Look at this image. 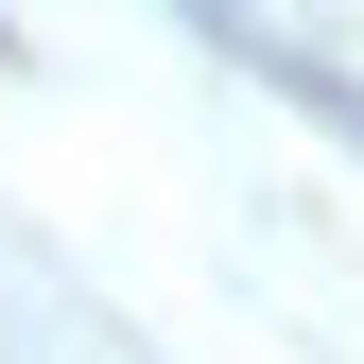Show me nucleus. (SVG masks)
<instances>
[{
    "label": "nucleus",
    "instance_id": "nucleus-1",
    "mask_svg": "<svg viewBox=\"0 0 364 364\" xmlns=\"http://www.w3.org/2000/svg\"><path fill=\"white\" fill-rule=\"evenodd\" d=\"M0 53H18V18H0Z\"/></svg>",
    "mask_w": 364,
    "mask_h": 364
}]
</instances>
